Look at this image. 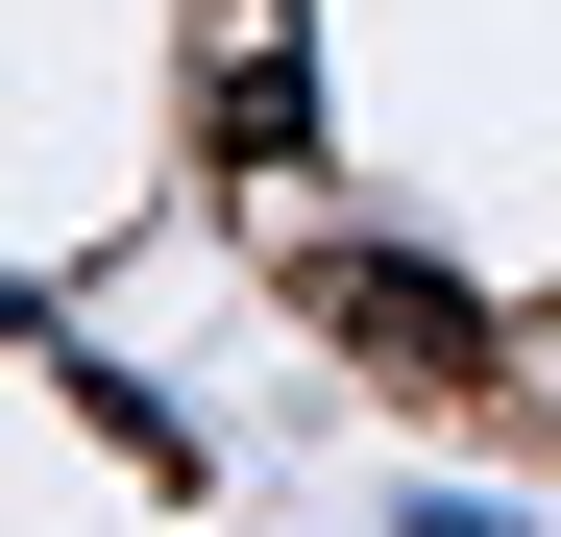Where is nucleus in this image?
<instances>
[{
  "instance_id": "f03ea898",
  "label": "nucleus",
  "mask_w": 561,
  "mask_h": 537,
  "mask_svg": "<svg viewBox=\"0 0 561 537\" xmlns=\"http://www.w3.org/2000/svg\"><path fill=\"white\" fill-rule=\"evenodd\" d=\"M415 537H513V513H415Z\"/></svg>"
},
{
  "instance_id": "f257e3e1",
  "label": "nucleus",
  "mask_w": 561,
  "mask_h": 537,
  "mask_svg": "<svg viewBox=\"0 0 561 537\" xmlns=\"http://www.w3.org/2000/svg\"><path fill=\"white\" fill-rule=\"evenodd\" d=\"M342 318L391 342V367H463V294H439V268H342Z\"/></svg>"
}]
</instances>
